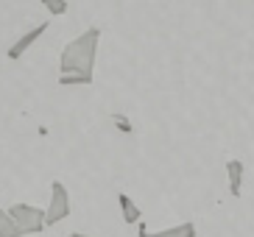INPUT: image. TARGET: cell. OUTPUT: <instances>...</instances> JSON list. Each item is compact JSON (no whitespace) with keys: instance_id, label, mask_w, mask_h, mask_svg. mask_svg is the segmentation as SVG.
<instances>
[{"instance_id":"4","label":"cell","mask_w":254,"mask_h":237,"mask_svg":"<svg viewBox=\"0 0 254 237\" xmlns=\"http://www.w3.org/2000/svg\"><path fill=\"white\" fill-rule=\"evenodd\" d=\"M48 28H51V22L45 20V22H39L37 28L25 31L23 37H20V39H17L14 45H11V48H8V53H6V56H8V59H11V61H17V59H20V56H23V53H25V51H28V48H31V45H34V42H37L39 37H42V34H45Z\"/></svg>"},{"instance_id":"9","label":"cell","mask_w":254,"mask_h":237,"mask_svg":"<svg viewBox=\"0 0 254 237\" xmlns=\"http://www.w3.org/2000/svg\"><path fill=\"white\" fill-rule=\"evenodd\" d=\"M109 120H112V126L118 128L120 134H134V123H131L123 112H112V115H109Z\"/></svg>"},{"instance_id":"3","label":"cell","mask_w":254,"mask_h":237,"mask_svg":"<svg viewBox=\"0 0 254 237\" xmlns=\"http://www.w3.org/2000/svg\"><path fill=\"white\" fill-rule=\"evenodd\" d=\"M73 207H70V193L67 187L62 181H53L51 184V201H48V209H45V226H56L59 221L70 218Z\"/></svg>"},{"instance_id":"8","label":"cell","mask_w":254,"mask_h":237,"mask_svg":"<svg viewBox=\"0 0 254 237\" xmlns=\"http://www.w3.org/2000/svg\"><path fill=\"white\" fill-rule=\"evenodd\" d=\"M0 237H25L23 229L14 223V218L8 215V209H0Z\"/></svg>"},{"instance_id":"10","label":"cell","mask_w":254,"mask_h":237,"mask_svg":"<svg viewBox=\"0 0 254 237\" xmlns=\"http://www.w3.org/2000/svg\"><path fill=\"white\" fill-rule=\"evenodd\" d=\"M95 81V75H59L62 87H90Z\"/></svg>"},{"instance_id":"12","label":"cell","mask_w":254,"mask_h":237,"mask_svg":"<svg viewBox=\"0 0 254 237\" xmlns=\"http://www.w3.org/2000/svg\"><path fill=\"white\" fill-rule=\"evenodd\" d=\"M67 237H90V235H81V232H73V235H67Z\"/></svg>"},{"instance_id":"7","label":"cell","mask_w":254,"mask_h":237,"mask_svg":"<svg viewBox=\"0 0 254 237\" xmlns=\"http://www.w3.org/2000/svg\"><path fill=\"white\" fill-rule=\"evenodd\" d=\"M118 204H120V212H123V223H128V226H140L142 221V212L140 207H137L134 201H131V195L128 193H118Z\"/></svg>"},{"instance_id":"1","label":"cell","mask_w":254,"mask_h":237,"mask_svg":"<svg viewBox=\"0 0 254 237\" xmlns=\"http://www.w3.org/2000/svg\"><path fill=\"white\" fill-rule=\"evenodd\" d=\"M98 42H101V28H87L84 34L70 39L59 56L62 75H95Z\"/></svg>"},{"instance_id":"2","label":"cell","mask_w":254,"mask_h":237,"mask_svg":"<svg viewBox=\"0 0 254 237\" xmlns=\"http://www.w3.org/2000/svg\"><path fill=\"white\" fill-rule=\"evenodd\" d=\"M8 215L14 218V223L23 229V235H39L45 229V209L34 207V204H11L8 207Z\"/></svg>"},{"instance_id":"11","label":"cell","mask_w":254,"mask_h":237,"mask_svg":"<svg viewBox=\"0 0 254 237\" xmlns=\"http://www.w3.org/2000/svg\"><path fill=\"white\" fill-rule=\"evenodd\" d=\"M42 6L48 8V14H51V17L67 14V3H64V0H42Z\"/></svg>"},{"instance_id":"6","label":"cell","mask_w":254,"mask_h":237,"mask_svg":"<svg viewBox=\"0 0 254 237\" xmlns=\"http://www.w3.org/2000/svg\"><path fill=\"white\" fill-rule=\"evenodd\" d=\"M243 176H246V165L240 162V159H229L226 162V178H229L232 198H240V193H243Z\"/></svg>"},{"instance_id":"5","label":"cell","mask_w":254,"mask_h":237,"mask_svg":"<svg viewBox=\"0 0 254 237\" xmlns=\"http://www.w3.org/2000/svg\"><path fill=\"white\" fill-rule=\"evenodd\" d=\"M137 235L140 237H195V226L190 221H182L176 226H168V229H159V232H148L145 223L137 226Z\"/></svg>"}]
</instances>
